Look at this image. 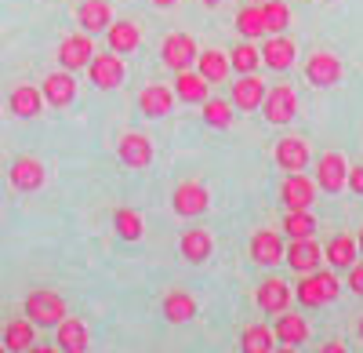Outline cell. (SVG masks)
Listing matches in <instances>:
<instances>
[{"mask_svg":"<svg viewBox=\"0 0 363 353\" xmlns=\"http://www.w3.org/2000/svg\"><path fill=\"white\" fill-rule=\"evenodd\" d=\"M306 80L316 84V87L338 84V80H342V63H338V55H330V51L309 55V63H306Z\"/></svg>","mask_w":363,"mask_h":353,"instance_id":"obj_16","label":"cell"},{"mask_svg":"<svg viewBox=\"0 0 363 353\" xmlns=\"http://www.w3.org/2000/svg\"><path fill=\"white\" fill-rule=\"evenodd\" d=\"M284 259H287L291 270L313 273V270H320V262H323V248H320L313 237H301V241H291V244L284 248Z\"/></svg>","mask_w":363,"mask_h":353,"instance_id":"obj_12","label":"cell"},{"mask_svg":"<svg viewBox=\"0 0 363 353\" xmlns=\"http://www.w3.org/2000/svg\"><path fill=\"white\" fill-rule=\"evenodd\" d=\"M345 179H349L345 157H342V153H323L320 164H316V190L342 193V190H345Z\"/></svg>","mask_w":363,"mask_h":353,"instance_id":"obj_11","label":"cell"},{"mask_svg":"<svg viewBox=\"0 0 363 353\" xmlns=\"http://www.w3.org/2000/svg\"><path fill=\"white\" fill-rule=\"evenodd\" d=\"M272 346H277V339L265 325H247L240 332V353H272Z\"/></svg>","mask_w":363,"mask_h":353,"instance_id":"obj_32","label":"cell"},{"mask_svg":"<svg viewBox=\"0 0 363 353\" xmlns=\"http://www.w3.org/2000/svg\"><path fill=\"white\" fill-rule=\"evenodd\" d=\"M272 353H298V346H280V349L272 346Z\"/></svg>","mask_w":363,"mask_h":353,"instance_id":"obj_43","label":"cell"},{"mask_svg":"<svg viewBox=\"0 0 363 353\" xmlns=\"http://www.w3.org/2000/svg\"><path fill=\"white\" fill-rule=\"evenodd\" d=\"M247 4H265V0H247Z\"/></svg>","mask_w":363,"mask_h":353,"instance_id":"obj_49","label":"cell"},{"mask_svg":"<svg viewBox=\"0 0 363 353\" xmlns=\"http://www.w3.org/2000/svg\"><path fill=\"white\" fill-rule=\"evenodd\" d=\"M262 113H265L269 124H291L294 113H298V95H294V87H291V84L269 87L265 99H262Z\"/></svg>","mask_w":363,"mask_h":353,"instance_id":"obj_4","label":"cell"},{"mask_svg":"<svg viewBox=\"0 0 363 353\" xmlns=\"http://www.w3.org/2000/svg\"><path fill=\"white\" fill-rule=\"evenodd\" d=\"M203 4H207V8H218V4H222V0H203Z\"/></svg>","mask_w":363,"mask_h":353,"instance_id":"obj_47","label":"cell"},{"mask_svg":"<svg viewBox=\"0 0 363 353\" xmlns=\"http://www.w3.org/2000/svg\"><path fill=\"white\" fill-rule=\"evenodd\" d=\"M55 342H58V353H87V342H91L87 325L77 317H62L55 325Z\"/></svg>","mask_w":363,"mask_h":353,"instance_id":"obj_17","label":"cell"},{"mask_svg":"<svg viewBox=\"0 0 363 353\" xmlns=\"http://www.w3.org/2000/svg\"><path fill=\"white\" fill-rule=\"evenodd\" d=\"M8 106H11L15 116H26V121H29V116H37V113L44 109V95H40V87L22 84V87H15V92H11Z\"/></svg>","mask_w":363,"mask_h":353,"instance_id":"obj_30","label":"cell"},{"mask_svg":"<svg viewBox=\"0 0 363 353\" xmlns=\"http://www.w3.org/2000/svg\"><path fill=\"white\" fill-rule=\"evenodd\" d=\"M40 95H44V102H48V106L66 109V106L77 99V80H73V73H69V70L48 73V77H44V84H40Z\"/></svg>","mask_w":363,"mask_h":353,"instance_id":"obj_10","label":"cell"},{"mask_svg":"<svg viewBox=\"0 0 363 353\" xmlns=\"http://www.w3.org/2000/svg\"><path fill=\"white\" fill-rule=\"evenodd\" d=\"M349 277H345V284L356 291V295H363V262H352V266L345 270Z\"/></svg>","mask_w":363,"mask_h":353,"instance_id":"obj_39","label":"cell"},{"mask_svg":"<svg viewBox=\"0 0 363 353\" xmlns=\"http://www.w3.org/2000/svg\"><path fill=\"white\" fill-rule=\"evenodd\" d=\"M236 29L244 33L247 40H258L265 33V18H262V4H247V8H240L236 15Z\"/></svg>","mask_w":363,"mask_h":353,"instance_id":"obj_35","label":"cell"},{"mask_svg":"<svg viewBox=\"0 0 363 353\" xmlns=\"http://www.w3.org/2000/svg\"><path fill=\"white\" fill-rule=\"evenodd\" d=\"M323 259L330 262V270H349L352 262L359 259L356 237H349V233H338V237H330L327 248H323Z\"/></svg>","mask_w":363,"mask_h":353,"instance_id":"obj_23","label":"cell"},{"mask_svg":"<svg viewBox=\"0 0 363 353\" xmlns=\"http://www.w3.org/2000/svg\"><path fill=\"white\" fill-rule=\"evenodd\" d=\"M106 40H109V51H116V55H128V51H138V44H142V33H138V26L135 22H109V29H106Z\"/></svg>","mask_w":363,"mask_h":353,"instance_id":"obj_25","label":"cell"},{"mask_svg":"<svg viewBox=\"0 0 363 353\" xmlns=\"http://www.w3.org/2000/svg\"><path fill=\"white\" fill-rule=\"evenodd\" d=\"M164 317L171 320V325H186V320L196 317V299L189 295V291H167L164 295Z\"/></svg>","mask_w":363,"mask_h":353,"instance_id":"obj_27","label":"cell"},{"mask_svg":"<svg viewBox=\"0 0 363 353\" xmlns=\"http://www.w3.org/2000/svg\"><path fill=\"white\" fill-rule=\"evenodd\" d=\"M280 229L287 233L291 241H301V237H313L316 233V219H313V212H287Z\"/></svg>","mask_w":363,"mask_h":353,"instance_id":"obj_36","label":"cell"},{"mask_svg":"<svg viewBox=\"0 0 363 353\" xmlns=\"http://www.w3.org/2000/svg\"><path fill=\"white\" fill-rule=\"evenodd\" d=\"M338 291H342V284H338V270H313V273H306V277L298 281L294 299L306 306V310H316V306L335 303V299H338Z\"/></svg>","mask_w":363,"mask_h":353,"instance_id":"obj_1","label":"cell"},{"mask_svg":"<svg viewBox=\"0 0 363 353\" xmlns=\"http://www.w3.org/2000/svg\"><path fill=\"white\" fill-rule=\"evenodd\" d=\"M272 157H277V168H284V171H301V168H309V142L298 135L280 139Z\"/></svg>","mask_w":363,"mask_h":353,"instance_id":"obj_18","label":"cell"},{"mask_svg":"<svg viewBox=\"0 0 363 353\" xmlns=\"http://www.w3.org/2000/svg\"><path fill=\"white\" fill-rule=\"evenodd\" d=\"M262 51V63L269 66V70H291V63H294V40H287V37H272L265 48H258Z\"/></svg>","mask_w":363,"mask_h":353,"instance_id":"obj_28","label":"cell"},{"mask_svg":"<svg viewBox=\"0 0 363 353\" xmlns=\"http://www.w3.org/2000/svg\"><path fill=\"white\" fill-rule=\"evenodd\" d=\"M211 248H215V241H211V233H207V229H200V226L186 229V233H182V241H178L182 259L193 262V266H200V262H207V259H211Z\"/></svg>","mask_w":363,"mask_h":353,"instance_id":"obj_21","label":"cell"},{"mask_svg":"<svg viewBox=\"0 0 363 353\" xmlns=\"http://www.w3.org/2000/svg\"><path fill=\"white\" fill-rule=\"evenodd\" d=\"M77 22L84 26V33H102V29H109V22H113L109 0H84L77 8Z\"/></svg>","mask_w":363,"mask_h":353,"instance_id":"obj_22","label":"cell"},{"mask_svg":"<svg viewBox=\"0 0 363 353\" xmlns=\"http://www.w3.org/2000/svg\"><path fill=\"white\" fill-rule=\"evenodd\" d=\"M196 55H200V48H196V40H193L189 33H171V37H164V44H160L164 66L174 70V73L189 70V66L196 63Z\"/></svg>","mask_w":363,"mask_h":353,"instance_id":"obj_6","label":"cell"},{"mask_svg":"<svg viewBox=\"0 0 363 353\" xmlns=\"http://www.w3.org/2000/svg\"><path fill=\"white\" fill-rule=\"evenodd\" d=\"M116 157H120L124 168L142 171V168L153 164V142H149V135H142V131H128L124 139H120V146H116Z\"/></svg>","mask_w":363,"mask_h":353,"instance_id":"obj_7","label":"cell"},{"mask_svg":"<svg viewBox=\"0 0 363 353\" xmlns=\"http://www.w3.org/2000/svg\"><path fill=\"white\" fill-rule=\"evenodd\" d=\"M171 106H174V92L164 87V84H149L138 95V109L145 116H164V113H171Z\"/></svg>","mask_w":363,"mask_h":353,"instance_id":"obj_26","label":"cell"},{"mask_svg":"<svg viewBox=\"0 0 363 353\" xmlns=\"http://www.w3.org/2000/svg\"><path fill=\"white\" fill-rule=\"evenodd\" d=\"M4 346H8V353H26L29 346L37 342V325L29 317H18V320H8L4 325Z\"/></svg>","mask_w":363,"mask_h":353,"instance_id":"obj_24","label":"cell"},{"mask_svg":"<svg viewBox=\"0 0 363 353\" xmlns=\"http://www.w3.org/2000/svg\"><path fill=\"white\" fill-rule=\"evenodd\" d=\"M153 4H160V8H171V4H178V0H153Z\"/></svg>","mask_w":363,"mask_h":353,"instance_id":"obj_44","label":"cell"},{"mask_svg":"<svg viewBox=\"0 0 363 353\" xmlns=\"http://www.w3.org/2000/svg\"><path fill=\"white\" fill-rule=\"evenodd\" d=\"M207 204H211V193H207L200 183H182V186L171 193V208H174V215H182V219L203 215Z\"/></svg>","mask_w":363,"mask_h":353,"instance_id":"obj_8","label":"cell"},{"mask_svg":"<svg viewBox=\"0 0 363 353\" xmlns=\"http://www.w3.org/2000/svg\"><path fill=\"white\" fill-rule=\"evenodd\" d=\"M272 339H277L280 346H301V342H309V320L301 317V313H277V320H272Z\"/></svg>","mask_w":363,"mask_h":353,"instance_id":"obj_13","label":"cell"},{"mask_svg":"<svg viewBox=\"0 0 363 353\" xmlns=\"http://www.w3.org/2000/svg\"><path fill=\"white\" fill-rule=\"evenodd\" d=\"M284 241H280V233H272V229H258L255 237H251V259L258 262V266H277V262L284 259Z\"/></svg>","mask_w":363,"mask_h":353,"instance_id":"obj_20","label":"cell"},{"mask_svg":"<svg viewBox=\"0 0 363 353\" xmlns=\"http://www.w3.org/2000/svg\"><path fill=\"white\" fill-rule=\"evenodd\" d=\"M113 226H116V233H120L124 241H142V233H145L142 215H138L135 208H116V212H113Z\"/></svg>","mask_w":363,"mask_h":353,"instance_id":"obj_34","label":"cell"},{"mask_svg":"<svg viewBox=\"0 0 363 353\" xmlns=\"http://www.w3.org/2000/svg\"><path fill=\"white\" fill-rule=\"evenodd\" d=\"M356 335H359V339H363V317H359V320H356Z\"/></svg>","mask_w":363,"mask_h":353,"instance_id":"obj_45","label":"cell"},{"mask_svg":"<svg viewBox=\"0 0 363 353\" xmlns=\"http://www.w3.org/2000/svg\"><path fill=\"white\" fill-rule=\"evenodd\" d=\"M26 353H58V346H37V342H33Z\"/></svg>","mask_w":363,"mask_h":353,"instance_id":"obj_42","label":"cell"},{"mask_svg":"<svg viewBox=\"0 0 363 353\" xmlns=\"http://www.w3.org/2000/svg\"><path fill=\"white\" fill-rule=\"evenodd\" d=\"M262 18H265V33H284V29L291 26V8L284 4V0H265L262 4Z\"/></svg>","mask_w":363,"mask_h":353,"instance_id":"obj_33","label":"cell"},{"mask_svg":"<svg viewBox=\"0 0 363 353\" xmlns=\"http://www.w3.org/2000/svg\"><path fill=\"white\" fill-rule=\"evenodd\" d=\"M258 63H262V51L247 40V44H240V48H233V58H229V66L236 70V73H255L258 70Z\"/></svg>","mask_w":363,"mask_h":353,"instance_id":"obj_38","label":"cell"},{"mask_svg":"<svg viewBox=\"0 0 363 353\" xmlns=\"http://www.w3.org/2000/svg\"><path fill=\"white\" fill-rule=\"evenodd\" d=\"M22 313L33 320L37 328H55L58 320L66 317V299L58 295V291H48V288H37V291H29L26 295V306Z\"/></svg>","mask_w":363,"mask_h":353,"instance_id":"obj_2","label":"cell"},{"mask_svg":"<svg viewBox=\"0 0 363 353\" xmlns=\"http://www.w3.org/2000/svg\"><path fill=\"white\" fill-rule=\"evenodd\" d=\"M91 55H95V44H91V37H87V33H73V37H66L62 44H58V66L69 70V73L87 70Z\"/></svg>","mask_w":363,"mask_h":353,"instance_id":"obj_9","label":"cell"},{"mask_svg":"<svg viewBox=\"0 0 363 353\" xmlns=\"http://www.w3.org/2000/svg\"><path fill=\"white\" fill-rule=\"evenodd\" d=\"M87 77H91V84H95V87H102V92H113V87L124 84V58H120L116 51H99V55H91Z\"/></svg>","mask_w":363,"mask_h":353,"instance_id":"obj_3","label":"cell"},{"mask_svg":"<svg viewBox=\"0 0 363 353\" xmlns=\"http://www.w3.org/2000/svg\"><path fill=\"white\" fill-rule=\"evenodd\" d=\"M229 58L222 55V51H215V48H211V51H200L196 55V73L207 80V84H218V80H225L229 77Z\"/></svg>","mask_w":363,"mask_h":353,"instance_id":"obj_31","label":"cell"},{"mask_svg":"<svg viewBox=\"0 0 363 353\" xmlns=\"http://www.w3.org/2000/svg\"><path fill=\"white\" fill-rule=\"evenodd\" d=\"M265 80H258L255 73H240V80H233V95H229V102H233V109H262V99H265Z\"/></svg>","mask_w":363,"mask_h":353,"instance_id":"obj_15","label":"cell"},{"mask_svg":"<svg viewBox=\"0 0 363 353\" xmlns=\"http://www.w3.org/2000/svg\"><path fill=\"white\" fill-rule=\"evenodd\" d=\"M316 200V179L301 171H287V179L280 186V204L287 212H309V204Z\"/></svg>","mask_w":363,"mask_h":353,"instance_id":"obj_5","label":"cell"},{"mask_svg":"<svg viewBox=\"0 0 363 353\" xmlns=\"http://www.w3.org/2000/svg\"><path fill=\"white\" fill-rule=\"evenodd\" d=\"M356 248H359V255H363V229H359V237H356Z\"/></svg>","mask_w":363,"mask_h":353,"instance_id":"obj_46","label":"cell"},{"mask_svg":"<svg viewBox=\"0 0 363 353\" xmlns=\"http://www.w3.org/2000/svg\"><path fill=\"white\" fill-rule=\"evenodd\" d=\"M255 303L265 310V313H284L287 306H291V288L280 281V277H265L262 284H258V295H255Z\"/></svg>","mask_w":363,"mask_h":353,"instance_id":"obj_19","label":"cell"},{"mask_svg":"<svg viewBox=\"0 0 363 353\" xmlns=\"http://www.w3.org/2000/svg\"><path fill=\"white\" fill-rule=\"evenodd\" d=\"M8 179H11L15 190L33 193V190H40V186L48 183V168H44L37 157H18V161L11 164V171H8Z\"/></svg>","mask_w":363,"mask_h":353,"instance_id":"obj_14","label":"cell"},{"mask_svg":"<svg viewBox=\"0 0 363 353\" xmlns=\"http://www.w3.org/2000/svg\"><path fill=\"white\" fill-rule=\"evenodd\" d=\"M345 186H349L356 197H363V164H352V168H349V179H345Z\"/></svg>","mask_w":363,"mask_h":353,"instance_id":"obj_40","label":"cell"},{"mask_svg":"<svg viewBox=\"0 0 363 353\" xmlns=\"http://www.w3.org/2000/svg\"><path fill=\"white\" fill-rule=\"evenodd\" d=\"M320 353H349V349H345L342 342H323V349H320Z\"/></svg>","mask_w":363,"mask_h":353,"instance_id":"obj_41","label":"cell"},{"mask_svg":"<svg viewBox=\"0 0 363 353\" xmlns=\"http://www.w3.org/2000/svg\"><path fill=\"white\" fill-rule=\"evenodd\" d=\"M207 87H211V84H207V80H203L200 73H189V70H182V73L174 77V99L189 102V106H193V102L200 106V102L207 99Z\"/></svg>","mask_w":363,"mask_h":353,"instance_id":"obj_29","label":"cell"},{"mask_svg":"<svg viewBox=\"0 0 363 353\" xmlns=\"http://www.w3.org/2000/svg\"><path fill=\"white\" fill-rule=\"evenodd\" d=\"M0 353H8V346H4V339H0Z\"/></svg>","mask_w":363,"mask_h":353,"instance_id":"obj_48","label":"cell"},{"mask_svg":"<svg viewBox=\"0 0 363 353\" xmlns=\"http://www.w3.org/2000/svg\"><path fill=\"white\" fill-rule=\"evenodd\" d=\"M203 106V121L211 124V128H229L233 124V102H225V99H203L200 102Z\"/></svg>","mask_w":363,"mask_h":353,"instance_id":"obj_37","label":"cell"}]
</instances>
